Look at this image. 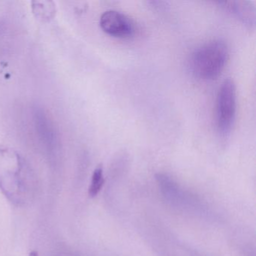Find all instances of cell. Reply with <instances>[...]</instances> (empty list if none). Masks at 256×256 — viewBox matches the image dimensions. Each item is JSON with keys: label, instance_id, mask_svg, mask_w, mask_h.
Returning a JSON list of instances; mask_svg holds the SVG:
<instances>
[{"label": "cell", "instance_id": "6da1fadb", "mask_svg": "<svg viewBox=\"0 0 256 256\" xmlns=\"http://www.w3.org/2000/svg\"><path fill=\"white\" fill-rule=\"evenodd\" d=\"M36 190L34 174L18 151L0 146V190L12 203L24 206L32 200Z\"/></svg>", "mask_w": 256, "mask_h": 256}, {"label": "cell", "instance_id": "7a4b0ae2", "mask_svg": "<svg viewBox=\"0 0 256 256\" xmlns=\"http://www.w3.org/2000/svg\"><path fill=\"white\" fill-rule=\"evenodd\" d=\"M228 48L222 40L208 42L194 50L191 58L193 73L203 80L216 78L227 62Z\"/></svg>", "mask_w": 256, "mask_h": 256}, {"label": "cell", "instance_id": "3957f363", "mask_svg": "<svg viewBox=\"0 0 256 256\" xmlns=\"http://www.w3.org/2000/svg\"><path fill=\"white\" fill-rule=\"evenodd\" d=\"M236 113V85L233 79L228 78L220 85L216 97L217 130L222 136L230 134Z\"/></svg>", "mask_w": 256, "mask_h": 256}, {"label": "cell", "instance_id": "277c9868", "mask_svg": "<svg viewBox=\"0 0 256 256\" xmlns=\"http://www.w3.org/2000/svg\"><path fill=\"white\" fill-rule=\"evenodd\" d=\"M100 26L108 35L118 38H127L134 32V24L130 17L116 10L104 12L100 20Z\"/></svg>", "mask_w": 256, "mask_h": 256}, {"label": "cell", "instance_id": "5b68a950", "mask_svg": "<svg viewBox=\"0 0 256 256\" xmlns=\"http://www.w3.org/2000/svg\"><path fill=\"white\" fill-rule=\"evenodd\" d=\"M224 10L248 28L256 26V8L254 2L248 0H232L218 2Z\"/></svg>", "mask_w": 256, "mask_h": 256}, {"label": "cell", "instance_id": "8992f818", "mask_svg": "<svg viewBox=\"0 0 256 256\" xmlns=\"http://www.w3.org/2000/svg\"><path fill=\"white\" fill-rule=\"evenodd\" d=\"M104 184V174L103 168L101 166H98L94 170L91 178L90 185L88 193L90 197H96L100 193Z\"/></svg>", "mask_w": 256, "mask_h": 256}, {"label": "cell", "instance_id": "52a82bcc", "mask_svg": "<svg viewBox=\"0 0 256 256\" xmlns=\"http://www.w3.org/2000/svg\"><path fill=\"white\" fill-rule=\"evenodd\" d=\"M34 14L36 17L42 19V20H49L54 16L55 8L53 2H34Z\"/></svg>", "mask_w": 256, "mask_h": 256}, {"label": "cell", "instance_id": "ba28073f", "mask_svg": "<svg viewBox=\"0 0 256 256\" xmlns=\"http://www.w3.org/2000/svg\"><path fill=\"white\" fill-rule=\"evenodd\" d=\"M29 256H40L37 251H32L30 253Z\"/></svg>", "mask_w": 256, "mask_h": 256}]
</instances>
